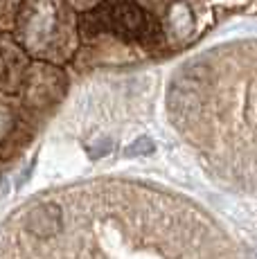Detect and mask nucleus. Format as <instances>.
<instances>
[{
    "instance_id": "1",
    "label": "nucleus",
    "mask_w": 257,
    "mask_h": 259,
    "mask_svg": "<svg viewBox=\"0 0 257 259\" xmlns=\"http://www.w3.org/2000/svg\"><path fill=\"white\" fill-rule=\"evenodd\" d=\"M7 250V259H239L203 210L128 183L36 201Z\"/></svg>"
},
{
    "instance_id": "2",
    "label": "nucleus",
    "mask_w": 257,
    "mask_h": 259,
    "mask_svg": "<svg viewBox=\"0 0 257 259\" xmlns=\"http://www.w3.org/2000/svg\"><path fill=\"white\" fill-rule=\"evenodd\" d=\"M81 32H115L122 38H142L149 32V23L133 0H104V5L81 16Z\"/></svg>"
},
{
    "instance_id": "3",
    "label": "nucleus",
    "mask_w": 257,
    "mask_h": 259,
    "mask_svg": "<svg viewBox=\"0 0 257 259\" xmlns=\"http://www.w3.org/2000/svg\"><path fill=\"white\" fill-rule=\"evenodd\" d=\"M18 131H21V117L9 104L0 102V153H3L5 144H14L18 140Z\"/></svg>"
}]
</instances>
